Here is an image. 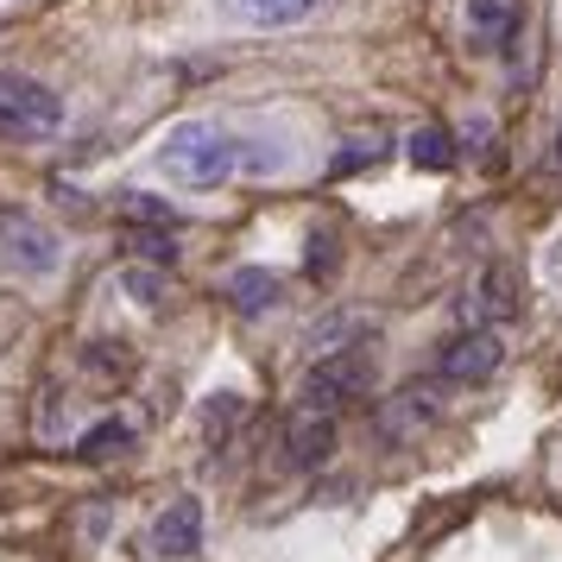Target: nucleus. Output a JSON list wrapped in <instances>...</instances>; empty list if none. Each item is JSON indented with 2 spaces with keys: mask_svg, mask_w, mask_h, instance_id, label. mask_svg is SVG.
Returning <instances> with one entry per match:
<instances>
[{
  "mask_svg": "<svg viewBox=\"0 0 562 562\" xmlns=\"http://www.w3.org/2000/svg\"><path fill=\"white\" fill-rule=\"evenodd\" d=\"M499 360H506V341H499V329H486V323H474V329H461L442 341V355H436V373L456 385H474L486 380V373H499Z\"/></svg>",
  "mask_w": 562,
  "mask_h": 562,
  "instance_id": "obj_5",
  "label": "nucleus"
},
{
  "mask_svg": "<svg viewBox=\"0 0 562 562\" xmlns=\"http://www.w3.org/2000/svg\"><path fill=\"white\" fill-rule=\"evenodd\" d=\"M373 158H385V139H348V153L329 158V171H335V178H348V171L373 165Z\"/></svg>",
  "mask_w": 562,
  "mask_h": 562,
  "instance_id": "obj_18",
  "label": "nucleus"
},
{
  "mask_svg": "<svg viewBox=\"0 0 562 562\" xmlns=\"http://www.w3.org/2000/svg\"><path fill=\"white\" fill-rule=\"evenodd\" d=\"M64 127V102L38 77L0 70V133L7 139H52Z\"/></svg>",
  "mask_w": 562,
  "mask_h": 562,
  "instance_id": "obj_3",
  "label": "nucleus"
},
{
  "mask_svg": "<svg viewBox=\"0 0 562 562\" xmlns=\"http://www.w3.org/2000/svg\"><path fill=\"white\" fill-rule=\"evenodd\" d=\"M525 32V0H468L461 7V38L474 52H506Z\"/></svg>",
  "mask_w": 562,
  "mask_h": 562,
  "instance_id": "obj_7",
  "label": "nucleus"
},
{
  "mask_svg": "<svg viewBox=\"0 0 562 562\" xmlns=\"http://www.w3.org/2000/svg\"><path fill=\"white\" fill-rule=\"evenodd\" d=\"M127 442H133V424L108 417V424H95V430H82V456H121Z\"/></svg>",
  "mask_w": 562,
  "mask_h": 562,
  "instance_id": "obj_17",
  "label": "nucleus"
},
{
  "mask_svg": "<svg viewBox=\"0 0 562 562\" xmlns=\"http://www.w3.org/2000/svg\"><path fill=\"white\" fill-rule=\"evenodd\" d=\"M373 380H380V367H373V341H355V348H323L316 367L304 373V385H297V405L329 411V417H335L341 405L367 398Z\"/></svg>",
  "mask_w": 562,
  "mask_h": 562,
  "instance_id": "obj_2",
  "label": "nucleus"
},
{
  "mask_svg": "<svg viewBox=\"0 0 562 562\" xmlns=\"http://www.w3.org/2000/svg\"><path fill=\"white\" fill-rule=\"evenodd\" d=\"M121 291H127L139 310H158V304H165V279H158L153 266H127V272H121Z\"/></svg>",
  "mask_w": 562,
  "mask_h": 562,
  "instance_id": "obj_16",
  "label": "nucleus"
},
{
  "mask_svg": "<svg viewBox=\"0 0 562 562\" xmlns=\"http://www.w3.org/2000/svg\"><path fill=\"white\" fill-rule=\"evenodd\" d=\"M0 266L20 272V279H52L57 266H64V240L38 215L0 209Z\"/></svg>",
  "mask_w": 562,
  "mask_h": 562,
  "instance_id": "obj_4",
  "label": "nucleus"
},
{
  "mask_svg": "<svg viewBox=\"0 0 562 562\" xmlns=\"http://www.w3.org/2000/svg\"><path fill=\"white\" fill-rule=\"evenodd\" d=\"M203 550V499H171V506L153 518V557L158 562H190Z\"/></svg>",
  "mask_w": 562,
  "mask_h": 562,
  "instance_id": "obj_8",
  "label": "nucleus"
},
{
  "mask_svg": "<svg viewBox=\"0 0 562 562\" xmlns=\"http://www.w3.org/2000/svg\"><path fill=\"white\" fill-rule=\"evenodd\" d=\"M461 316L468 323H506V316H518V272L512 266H486L481 279H474V291H468V304H461Z\"/></svg>",
  "mask_w": 562,
  "mask_h": 562,
  "instance_id": "obj_10",
  "label": "nucleus"
},
{
  "mask_svg": "<svg viewBox=\"0 0 562 562\" xmlns=\"http://www.w3.org/2000/svg\"><path fill=\"white\" fill-rule=\"evenodd\" d=\"M240 171V133L228 121H178V127L158 139V178L178 183V190H222Z\"/></svg>",
  "mask_w": 562,
  "mask_h": 562,
  "instance_id": "obj_1",
  "label": "nucleus"
},
{
  "mask_svg": "<svg viewBox=\"0 0 562 562\" xmlns=\"http://www.w3.org/2000/svg\"><path fill=\"white\" fill-rule=\"evenodd\" d=\"M196 424H203V442L209 449H222L240 424H247V398L240 392H209L203 411H196Z\"/></svg>",
  "mask_w": 562,
  "mask_h": 562,
  "instance_id": "obj_13",
  "label": "nucleus"
},
{
  "mask_svg": "<svg viewBox=\"0 0 562 562\" xmlns=\"http://www.w3.org/2000/svg\"><path fill=\"white\" fill-rule=\"evenodd\" d=\"M329 456H335V417H329V411L297 405V411H291V424L279 430V468L310 474V468H323Z\"/></svg>",
  "mask_w": 562,
  "mask_h": 562,
  "instance_id": "obj_6",
  "label": "nucleus"
},
{
  "mask_svg": "<svg viewBox=\"0 0 562 562\" xmlns=\"http://www.w3.org/2000/svg\"><path fill=\"white\" fill-rule=\"evenodd\" d=\"M316 0H222V13L240 20V26H259V32H279V26H297L310 20Z\"/></svg>",
  "mask_w": 562,
  "mask_h": 562,
  "instance_id": "obj_12",
  "label": "nucleus"
},
{
  "mask_svg": "<svg viewBox=\"0 0 562 562\" xmlns=\"http://www.w3.org/2000/svg\"><path fill=\"white\" fill-rule=\"evenodd\" d=\"M543 279H550V284L562 291V228L550 234V247H543Z\"/></svg>",
  "mask_w": 562,
  "mask_h": 562,
  "instance_id": "obj_19",
  "label": "nucleus"
},
{
  "mask_svg": "<svg viewBox=\"0 0 562 562\" xmlns=\"http://www.w3.org/2000/svg\"><path fill=\"white\" fill-rule=\"evenodd\" d=\"M405 158L417 165V171H449V165H456V139H449L442 127H417L411 146H405Z\"/></svg>",
  "mask_w": 562,
  "mask_h": 562,
  "instance_id": "obj_14",
  "label": "nucleus"
},
{
  "mask_svg": "<svg viewBox=\"0 0 562 562\" xmlns=\"http://www.w3.org/2000/svg\"><path fill=\"white\" fill-rule=\"evenodd\" d=\"M436 417H442V392L436 385H405L380 405V436L385 442H411V436L430 430Z\"/></svg>",
  "mask_w": 562,
  "mask_h": 562,
  "instance_id": "obj_9",
  "label": "nucleus"
},
{
  "mask_svg": "<svg viewBox=\"0 0 562 562\" xmlns=\"http://www.w3.org/2000/svg\"><path fill=\"white\" fill-rule=\"evenodd\" d=\"M355 341H373V323H367V316H329V323L316 329V355H323V348H355Z\"/></svg>",
  "mask_w": 562,
  "mask_h": 562,
  "instance_id": "obj_15",
  "label": "nucleus"
},
{
  "mask_svg": "<svg viewBox=\"0 0 562 562\" xmlns=\"http://www.w3.org/2000/svg\"><path fill=\"white\" fill-rule=\"evenodd\" d=\"M228 304L240 310V316H266V310H279V297H284V284H279V272H266V266H240V272H228Z\"/></svg>",
  "mask_w": 562,
  "mask_h": 562,
  "instance_id": "obj_11",
  "label": "nucleus"
}]
</instances>
